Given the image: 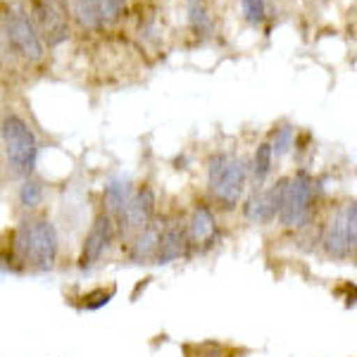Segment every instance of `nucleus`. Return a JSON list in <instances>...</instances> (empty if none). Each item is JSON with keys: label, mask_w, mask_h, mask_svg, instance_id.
Returning a JSON list of instances; mask_svg holds the SVG:
<instances>
[{"label": "nucleus", "mask_w": 357, "mask_h": 357, "mask_svg": "<svg viewBox=\"0 0 357 357\" xmlns=\"http://www.w3.org/2000/svg\"><path fill=\"white\" fill-rule=\"evenodd\" d=\"M15 238V252L20 255V260L33 264L36 269H50L55 264L57 257V234L55 227L45 220L22 224L17 229Z\"/></svg>", "instance_id": "1"}, {"label": "nucleus", "mask_w": 357, "mask_h": 357, "mask_svg": "<svg viewBox=\"0 0 357 357\" xmlns=\"http://www.w3.org/2000/svg\"><path fill=\"white\" fill-rule=\"evenodd\" d=\"M3 143H5V158L15 174L29 176L36 165L38 143L31 129L22 122L17 114H8L3 122Z\"/></svg>", "instance_id": "2"}, {"label": "nucleus", "mask_w": 357, "mask_h": 357, "mask_svg": "<svg viewBox=\"0 0 357 357\" xmlns=\"http://www.w3.org/2000/svg\"><path fill=\"white\" fill-rule=\"evenodd\" d=\"M248 167L243 160H229L227 155L210 158V188L227 207L238 203L245 186Z\"/></svg>", "instance_id": "3"}, {"label": "nucleus", "mask_w": 357, "mask_h": 357, "mask_svg": "<svg viewBox=\"0 0 357 357\" xmlns=\"http://www.w3.org/2000/svg\"><path fill=\"white\" fill-rule=\"evenodd\" d=\"M314 200V181L305 172H301L296 178H289V186L284 193L279 220L284 227H303L310 220Z\"/></svg>", "instance_id": "4"}, {"label": "nucleus", "mask_w": 357, "mask_h": 357, "mask_svg": "<svg viewBox=\"0 0 357 357\" xmlns=\"http://www.w3.org/2000/svg\"><path fill=\"white\" fill-rule=\"evenodd\" d=\"M31 13L38 33H43L48 45H60L69 36L67 0H31Z\"/></svg>", "instance_id": "5"}, {"label": "nucleus", "mask_w": 357, "mask_h": 357, "mask_svg": "<svg viewBox=\"0 0 357 357\" xmlns=\"http://www.w3.org/2000/svg\"><path fill=\"white\" fill-rule=\"evenodd\" d=\"M5 38L22 57L26 60H41L43 57V43L38 38V31L31 22L20 13L5 15Z\"/></svg>", "instance_id": "6"}, {"label": "nucleus", "mask_w": 357, "mask_h": 357, "mask_svg": "<svg viewBox=\"0 0 357 357\" xmlns=\"http://www.w3.org/2000/svg\"><path fill=\"white\" fill-rule=\"evenodd\" d=\"M286 186H289V178H281L276 186H272L269 191L255 193L250 200L245 203L243 212L250 222L264 224V222H272L274 217H279L281 212V203H284V193Z\"/></svg>", "instance_id": "7"}, {"label": "nucleus", "mask_w": 357, "mask_h": 357, "mask_svg": "<svg viewBox=\"0 0 357 357\" xmlns=\"http://www.w3.org/2000/svg\"><path fill=\"white\" fill-rule=\"evenodd\" d=\"M155 215V195L151 188H138L134 198L129 200V205L124 207V212L117 217L126 229H146L148 224H153Z\"/></svg>", "instance_id": "8"}, {"label": "nucleus", "mask_w": 357, "mask_h": 357, "mask_svg": "<svg viewBox=\"0 0 357 357\" xmlns=\"http://www.w3.org/2000/svg\"><path fill=\"white\" fill-rule=\"evenodd\" d=\"M324 250L329 252L336 260H345V257L353 255L350 250V227H348V212L338 210L336 215L331 217V222L326 224L324 231Z\"/></svg>", "instance_id": "9"}, {"label": "nucleus", "mask_w": 357, "mask_h": 357, "mask_svg": "<svg viewBox=\"0 0 357 357\" xmlns=\"http://www.w3.org/2000/svg\"><path fill=\"white\" fill-rule=\"evenodd\" d=\"M112 241V217L100 215L96 217L93 227H91L89 236L84 241V252H82V267H91L93 262L100 260V255L105 252V248Z\"/></svg>", "instance_id": "10"}, {"label": "nucleus", "mask_w": 357, "mask_h": 357, "mask_svg": "<svg viewBox=\"0 0 357 357\" xmlns=\"http://www.w3.org/2000/svg\"><path fill=\"white\" fill-rule=\"evenodd\" d=\"M188 241H191V236L183 231L178 224H169V227H165L162 236H160V250H158V260L155 262L167 264L172 260L183 257L188 250Z\"/></svg>", "instance_id": "11"}, {"label": "nucleus", "mask_w": 357, "mask_h": 357, "mask_svg": "<svg viewBox=\"0 0 357 357\" xmlns=\"http://www.w3.org/2000/svg\"><path fill=\"white\" fill-rule=\"evenodd\" d=\"M188 236H191L193 243H212L217 238V224L212 212L207 210L205 205H198L191 215V222H188Z\"/></svg>", "instance_id": "12"}, {"label": "nucleus", "mask_w": 357, "mask_h": 357, "mask_svg": "<svg viewBox=\"0 0 357 357\" xmlns=\"http://www.w3.org/2000/svg\"><path fill=\"white\" fill-rule=\"evenodd\" d=\"M160 236H162V227L158 224H148L138 238L134 241V248H131V257L136 262H151L158 260V250H160Z\"/></svg>", "instance_id": "13"}, {"label": "nucleus", "mask_w": 357, "mask_h": 357, "mask_svg": "<svg viewBox=\"0 0 357 357\" xmlns=\"http://www.w3.org/2000/svg\"><path fill=\"white\" fill-rule=\"evenodd\" d=\"M102 198H105L107 212L114 217H119L124 212V207L129 205V200L134 198V188H131V183L126 181V178H112V181L105 186Z\"/></svg>", "instance_id": "14"}, {"label": "nucleus", "mask_w": 357, "mask_h": 357, "mask_svg": "<svg viewBox=\"0 0 357 357\" xmlns=\"http://www.w3.org/2000/svg\"><path fill=\"white\" fill-rule=\"evenodd\" d=\"M72 13L84 29H98L102 24L100 0H69Z\"/></svg>", "instance_id": "15"}, {"label": "nucleus", "mask_w": 357, "mask_h": 357, "mask_svg": "<svg viewBox=\"0 0 357 357\" xmlns=\"http://www.w3.org/2000/svg\"><path fill=\"white\" fill-rule=\"evenodd\" d=\"M188 22H191V29L198 36H207L212 31V20L207 15L203 0H188Z\"/></svg>", "instance_id": "16"}, {"label": "nucleus", "mask_w": 357, "mask_h": 357, "mask_svg": "<svg viewBox=\"0 0 357 357\" xmlns=\"http://www.w3.org/2000/svg\"><path fill=\"white\" fill-rule=\"evenodd\" d=\"M272 160H274V148L269 143H262L255 151V158H252V176H255L257 183H262L269 172H272Z\"/></svg>", "instance_id": "17"}, {"label": "nucleus", "mask_w": 357, "mask_h": 357, "mask_svg": "<svg viewBox=\"0 0 357 357\" xmlns=\"http://www.w3.org/2000/svg\"><path fill=\"white\" fill-rule=\"evenodd\" d=\"M41 200H43L41 183L31 181V178H26V181L22 183V188H20V203L31 210V207H36L38 203H41Z\"/></svg>", "instance_id": "18"}, {"label": "nucleus", "mask_w": 357, "mask_h": 357, "mask_svg": "<svg viewBox=\"0 0 357 357\" xmlns=\"http://www.w3.org/2000/svg\"><path fill=\"white\" fill-rule=\"evenodd\" d=\"M126 10V0H100V13H102V24H112Z\"/></svg>", "instance_id": "19"}, {"label": "nucleus", "mask_w": 357, "mask_h": 357, "mask_svg": "<svg viewBox=\"0 0 357 357\" xmlns=\"http://www.w3.org/2000/svg\"><path fill=\"white\" fill-rule=\"evenodd\" d=\"M291 143H293V126L284 124V126H281V129L274 134V143H272V148H274V155H276V158H281V155L289 153Z\"/></svg>", "instance_id": "20"}, {"label": "nucleus", "mask_w": 357, "mask_h": 357, "mask_svg": "<svg viewBox=\"0 0 357 357\" xmlns=\"http://www.w3.org/2000/svg\"><path fill=\"white\" fill-rule=\"evenodd\" d=\"M243 5V15L250 24H260L264 20V0H241Z\"/></svg>", "instance_id": "21"}, {"label": "nucleus", "mask_w": 357, "mask_h": 357, "mask_svg": "<svg viewBox=\"0 0 357 357\" xmlns=\"http://www.w3.org/2000/svg\"><path fill=\"white\" fill-rule=\"evenodd\" d=\"M112 296H114V289L110 291H105V289H98L93 293H89V296H84V305L89 310H98V307H102V305H107L112 301Z\"/></svg>", "instance_id": "22"}, {"label": "nucleus", "mask_w": 357, "mask_h": 357, "mask_svg": "<svg viewBox=\"0 0 357 357\" xmlns=\"http://www.w3.org/2000/svg\"><path fill=\"white\" fill-rule=\"evenodd\" d=\"M348 212V227H350V250L357 255V203H350L345 207Z\"/></svg>", "instance_id": "23"}]
</instances>
